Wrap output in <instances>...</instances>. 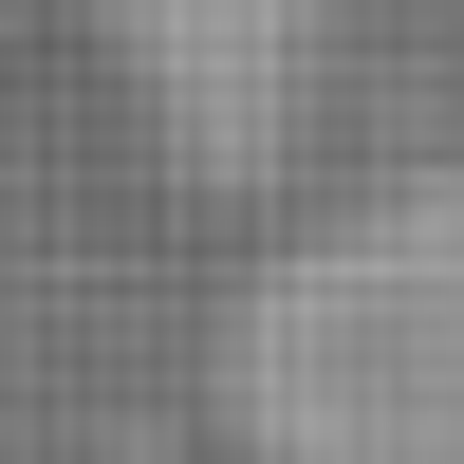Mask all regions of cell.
<instances>
[{
    "label": "cell",
    "mask_w": 464,
    "mask_h": 464,
    "mask_svg": "<svg viewBox=\"0 0 464 464\" xmlns=\"http://www.w3.org/2000/svg\"><path fill=\"white\" fill-rule=\"evenodd\" d=\"M279 428L297 464H464V186L391 205L279 316Z\"/></svg>",
    "instance_id": "obj_1"
}]
</instances>
